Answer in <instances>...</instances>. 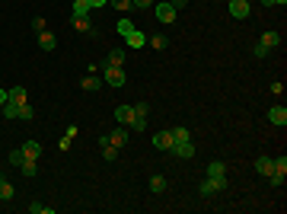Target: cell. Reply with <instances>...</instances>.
Masks as SVG:
<instances>
[{"label":"cell","mask_w":287,"mask_h":214,"mask_svg":"<svg viewBox=\"0 0 287 214\" xmlns=\"http://www.w3.org/2000/svg\"><path fill=\"white\" fill-rule=\"evenodd\" d=\"M153 13L160 23H176V16H179V10L173 6V0H160V3H153Z\"/></svg>","instance_id":"6da1fadb"},{"label":"cell","mask_w":287,"mask_h":214,"mask_svg":"<svg viewBox=\"0 0 287 214\" xmlns=\"http://www.w3.org/2000/svg\"><path fill=\"white\" fill-rule=\"evenodd\" d=\"M102 77H106V83L108 86H125V80H128V73H125V68H102Z\"/></svg>","instance_id":"7a4b0ae2"},{"label":"cell","mask_w":287,"mask_h":214,"mask_svg":"<svg viewBox=\"0 0 287 214\" xmlns=\"http://www.w3.org/2000/svg\"><path fill=\"white\" fill-rule=\"evenodd\" d=\"M169 153L179 157V160H191V157H195V144H191V141H179V144H173V150H169Z\"/></svg>","instance_id":"3957f363"},{"label":"cell","mask_w":287,"mask_h":214,"mask_svg":"<svg viewBox=\"0 0 287 214\" xmlns=\"http://www.w3.org/2000/svg\"><path fill=\"white\" fill-rule=\"evenodd\" d=\"M173 131H156V135H153V147H156V150H173Z\"/></svg>","instance_id":"277c9868"},{"label":"cell","mask_w":287,"mask_h":214,"mask_svg":"<svg viewBox=\"0 0 287 214\" xmlns=\"http://www.w3.org/2000/svg\"><path fill=\"white\" fill-rule=\"evenodd\" d=\"M249 10H252L249 0H230V16H233V19H246Z\"/></svg>","instance_id":"5b68a950"},{"label":"cell","mask_w":287,"mask_h":214,"mask_svg":"<svg viewBox=\"0 0 287 214\" xmlns=\"http://www.w3.org/2000/svg\"><path fill=\"white\" fill-rule=\"evenodd\" d=\"M268 122L284 128V125H287V109H284V106H271V109H268Z\"/></svg>","instance_id":"8992f818"},{"label":"cell","mask_w":287,"mask_h":214,"mask_svg":"<svg viewBox=\"0 0 287 214\" xmlns=\"http://www.w3.org/2000/svg\"><path fill=\"white\" fill-rule=\"evenodd\" d=\"M255 170H258V176L268 179L271 170H275V157H258V160H255Z\"/></svg>","instance_id":"52a82bcc"},{"label":"cell","mask_w":287,"mask_h":214,"mask_svg":"<svg viewBox=\"0 0 287 214\" xmlns=\"http://www.w3.org/2000/svg\"><path fill=\"white\" fill-rule=\"evenodd\" d=\"M99 147H102V157H106V160H115V157H118V147L108 141V135L99 138Z\"/></svg>","instance_id":"ba28073f"},{"label":"cell","mask_w":287,"mask_h":214,"mask_svg":"<svg viewBox=\"0 0 287 214\" xmlns=\"http://www.w3.org/2000/svg\"><path fill=\"white\" fill-rule=\"evenodd\" d=\"M115 118H118L121 125H131L134 122V106H118V109H115Z\"/></svg>","instance_id":"9c48e42d"},{"label":"cell","mask_w":287,"mask_h":214,"mask_svg":"<svg viewBox=\"0 0 287 214\" xmlns=\"http://www.w3.org/2000/svg\"><path fill=\"white\" fill-rule=\"evenodd\" d=\"M125 38H128V45H131V48H144V45H147V36H144L141 29H131Z\"/></svg>","instance_id":"30bf717a"},{"label":"cell","mask_w":287,"mask_h":214,"mask_svg":"<svg viewBox=\"0 0 287 214\" xmlns=\"http://www.w3.org/2000/svg\"><path fill=\"white\" fill-rule=\"evenodd\" d=\"M106 64H108V68H125V51L112 48V51H108V58H106Z\"/></svg>","instance_id":"8fae6325"},{"label":"cell","mask_w":287,"mask_h":214,"mask_svg":"<svg viewBox=\"0 0 287 214\" xmlns=\"http://www.w3.org/2000/svg\"><path fill=\"white\" fill-rule=\"evenodd\" d=\"M16 198V189H13V182H6L3 176H0V202H13Z\"/></svg>","instance_id":"7c38bea8"},{"label":"cell","mask_w":287,"mask_h":214,"mask_svg":"<svg viewBox=\"0 0 287 214\" xmlns=\"http://www.w3.org/2000/svg\"><path fill=\"white\" fill-rule=\"evenodd\" d=\"M258 45H262V48H268V51H275L278 45H281V36H278V32H265Z\"/></svg>","instance_id":"4fadbf2b"},{"label":"cell","mask_w":287,"mask_h":214,"mask_svg":"<svg viewBox=\"0 0 287 214\" xmlns=\"http://www.w3.org/2000/svg\"><path fill=\"white\" fill-rule=\"evenodd\" d=\"M38 45H42L45 51H54V45H58V38H54L51 32H48V29H42V32H38Z\"/></svg>","instance_id":"5bb4252c"},{"label":"cell","mask_w":287,"mask_h":214,"mask_svg":"<svg viewBox=\"0 0 287 214\" xmlns=\"http://www.w3.org/2000/svg\"><path fill=\"white\" fill-rule=\"evenodd\" d=\"M71 26H73L77 32H90V29H93L90 16H71Z\"/></svg>","instance_id":"9a60e30c"},{"label":"cell","mask_w":287,"mask_h":214,"mask_svg":"<svg viewBox=\"0 0 287 214\" xmlns=\"http://www.w3.org/2000/svg\"><path fill=\"white\" fill-rule=\"evenodd\" d=\"M23 153H26L29 160H38V153H42V144H38V141H26V144H23Z\"/></svg>","instance_id":"2e32d148"},{"label":"cell","mask_w":287,"mask_h":214,"mask_svg":"<svg viewBox=\"0 0 287 214\" xmlns=\"http://www.w3.org/2000/svg\"><path fill=\"white\" fill-rule=\"evenodd\" d=\"M108 141H112L115 147H125V144H128V131H125V128H115L112 135H108Z\"/></svg>","instance_id":"e0dca14e"},{"label":"cell","mask_w":287,"mask_h":214,"mask_svg":"<svg viewBox=\"0 0 287 214\" xmlns=\"http://www.w3.org/2000/svg\"><path fill=\"white\" fill-rule=\"evenodd\" d=\"M90 13H93V6L86 3V0H73V13H71V16H90Z\"/></svg>","instance_id":"ac0fdd59"},{"label":"cell","mask_w":287,"mask_h":214,"mask_svg":"<svg viewBox=\"0 0 287 214\" xmlns=\"http://www.w3.org/2000/svg\"><path fill=\"white\" fill-rule=\"evenodd\" d=\"M6 96H10V103H26V86H10Z\"/></svg>","instance_id":"d6986e66"},{"label":"cell","mask_w":287,"mask_h":214,"mask_svg":"<svg viewBox=\"0 0 287 214\" xmlns=\"http://www.w3.org/2000/svg\"><path fill=\"white\" fill-rule=\"evenodd\" d=\"M208 176L217 179V176H227V166L220 163V160H214V163H208Z\"/></svg>","instance_id":"ffe728a7"},{"label":"cell","mask_w":287,"mask_h":214,"mask_svg":"<svg viewBox=\"0 0 287 214\" xmlns=\"http://www.w3.org/2000/svg\"><path fill=\"white\" fill-rule=\"evenodd\" d=\"M147 45H150V48H156V51H163V48H169V38L166 36H150Z\"/></svg>","instance_id":"44dd1931"},{"label":"cell","mask_w":287,"mask_h":214,"mask_svg":"<svg viewBox=\"0 0 287 214\" xmlns=\"http://www.w3.org/2000/svg\"><path fill=\"white\" fill-rule=\"evenodd\" d=\"M150 192H153V195L166 192V179H163V176H150Z\"/></svg>","instance_id":"7402d4cb"},{"label":"cell","mask_w":287,"mask_h":214,"mask_svg":"<svg viewBox=\"0 0 287 214\" xmlns=\"http://www.w3.org/2000/svg\"><path fill=\"white\" fill-rule=\"evenodd\" d=\"M19 170H23V173H26V176H29V179H32V176H36V173H38V166H36V160H29V157H26V160H23V163H19Z\"/></svg>","instance_id":"603a6c76"},{"label":"cell","mask_w":287,"mask_h":214,"mask_svg":"<svg viewBox=\"0 0 287 214\" xmlns=\"http://www.w3.org/2000/svg\"><path fill=\"white\" fill-rule=\"evenodd\" d=\"M102 86V77H83V90L86 93H96Z\"/></svg>","instance_id":"cb8c5ba5"},{"label":"cell","mask_w":287,"mask_h":214,"mask_svg":"<svg viewBox=\"0 0 287 214\" xmlns=\"http://www.w3.org/2000/svg\"><path fill=\"white\" fill-rule=\"evenodd\" d=\"M271 173H278V176L287 179V157H284V153H281V157H275V170H271Z\"/></svg>","instance_id":"d4e9b609"},{"label":"cell","mask_w":287,"mask_h":214,"mask_svg":"<svg viewBox=\"0 0 287 214\" xmlns=\"http://www.w3.org/2000/svg\"><path fill=\"white\" fill-rule=\"evenodd\" d=\"M169 131H173V141L176 144H179V141H191V131L188 128H169Z\"/></svg>","instance_id":"484cf974"},{"label":"cell","mask_w":287,"mask_h":214,"mask_svg":"<svg viewBox=\"0 0 287 214\" xmlns=\"http://www.w3.org/2000/svg\"><path fill=\"white\" fill-rule=\"evenodd\" d=\"M108 3H112L115 10H121V13H128V10H131V6H134L131 0H108Z\"/></svg>","instance_id":"4316f807"},{"label":"cell","mask_w":287,"mask_h":214,"mask_svg":"<svg viewBox=\"0 0 287 214\" xmlns=\"http://www.w3.org/2000/svg\"><path fill=\"white\" fill-rule=\"evenodd\" d=\"M115 26H118V36H128V32L134 29V26H131V19H118Z\"/></svg>","instance_id":"83f0119b"},{"label":"cell","mask_w":287,"mask_h":214,"mask_svg":"<svg viewBox=\"0 0 287 214\" xmlns=\"http://www.w3.org/2000/svg\"><path fill=\"white\" fill-rule=\"evenodd\" d=\"M29 211H32V214H51V208H48V205H42V202H32Z\"/></svg>","instance_id":"f1b7e54d"},{"label":"cell","mask_w":287,"mask_h":214,"mask_svg":"<svg viewBox=\"0 0 287 214\" xmlns=\"http://www.w3.org/2000/svg\"><path fill=\"white\" fill-rule=\"evenodd\" d=\"M23 160H26L23 147H19V150H10V163H13V166H19V163H23Z\"/></svg>","instance_id":"f546056e"},{"label":"cell","mask_w":287,"mask_h":214,"mask_svg":"<svg viewBox=\"0 0 287 214\" xmlns=\"http://www.w3.org/2000/svg\"><path fill=\"white\" fill-rule=\"evenodd\" d=\"M128 128H134V131H144V128H147V118H144V115H134V122L128 125Z\"/></svg>","instance_id":"4dcf8cb0"},{"label":"cell","mask_w":287,"mask_h":214,"mask_svg":"<svg viewBox=\"0 0 287 214\" xmlns=\"http://www.w3.org/2000/svg\"><path fill=\"white\" fill-rule=\"evenodd\" d=\"M134 115H150V103H134Z\"/></svg>","instance_id":"1f68e13d"},{"label":"cell","mask_w":287,"mask_h":214,"mask_svg":"<svg viewBox=\"0 0 287 214\" xmlns=\"http://www.w3.org/2000/svg\"><path fill=\"white\" fill-rule=\"evenodd\" d=\"M214 192H217V189H214V182H211V179H204V182H201V195L208 198V195H214Z\"/></svg>","instance_id":"d6a6232c"},{"label":"cell","mask_w":287,"mask_h":214,"mask_svg":"<svg viewBox=\"0 0 287 214\" xmlns=\"http://www.w3.org/2000/svg\"><path fill=\"white\" fill-rule=\"evenodd\" d=\"M208 179H211V176H208ZM211 182H214V189H217V192L227 189V176H217V179H211Z\"/></svg>","instance_id":"836d02e7"},{"label":"cell","mask_w":287,"mask_h":214,"mask_svg":"<svg viewBox=\"0 0 287 214\" xmlns=\"http://www.w3.org/2000/svg\"><path fill=\"white\" fill-rule=\"evenodd\" d=\"M134 6H138V10H150V6H153V0H131Z\"/></svg>","instance_id":"e575fe53"},{"label":"cell","mask_w":287,"mask_h":214,"mask_svg":"<svg viewBox=\"0 0 287 214\" xmlns=\"http://www.w3.org/2000/svg\"><path fill=\"white\" fill-rule=\"evenodd\" d=\"M32 29L42 32V29H45V19H42V16H36V19H32Z\"/></svg>","instance_id":"d590c367"},{"label":"cell","mask_w":287,"mask_h":214,"mask_svg":"<svg viewBox=\"0 0 287 214\" xmlns=\"http://www.w3.org/2000/svg\"><path fill=\"white\" fill-rule=\"evenodd\" d=\"M71 141H73V138H67V135H64V138L58 141V147H61V150H71Z\"/></svg>","instance_id":"8d00e7d4"},{"label":"cell","mask_w":287,"mask_h":214,"mask_svg":"<svg viewBox=\"0 0 287 214\" xmlns=\"http://www.w3.org/2000/svg\"><path fill=\"white\" fill-rule=\"evenodd\" d=\"M271 93H275V96H281V93H284V83H281V80H278V83H271Z\"/></svg>","instance_id":"74e56055"},{"label":"cell","mask_w":287,"mask_h":214,"mask_svg":"<svg viewBox=\"0 0 287 214\" xmlns=\"http://www.w3.org/2000/svg\"><path fill=\"white\" fill-rule=\"evenodd\" d=\"M86 3H90V6H93V10H96V6H106V3H108V0H86Z\"/></svg>","instance_id":"f35d334b"},{"label":"cell","mask_w":287,"mask_h":214,"mask_svg":"<svg viewBox=\"0 0 287 214\" xmlns=\"http://www.w3.org/2000/svg\"><path fill=\"white\" fill-rule=\"evenodd\" d=\"M185 3H188V0H173V6H176V10H185Z\"/></svg>","instance_id":"ab89813d"},{"label":"cell","mask_w":287,"mask_h":214,"mask_svg":"<svg viewBox=\"0 0 287 214\" xmlns=\"http://www.w3.org/2000/svg\"><path fill=\"white\" fill-rule=\"evenodd\" d=\"M3 103H10V96H6V90H0V109H3Z\"/></svg>","instance_id":"60d3db41"},{"label":"cell","mask_w":287,"mask_h":214,"mask_svg":"<svg viewBox=\"0 0 287 214\" xmlns=\"http://www.w3.org/2000/svg\"><path fill=\"white\" fill-rule=\"evenodd\" d=\"M275 3H281V6H284V3H287V0H275Z\"/></svg>","instance_id":"b9f144b4"}]
</instances>
